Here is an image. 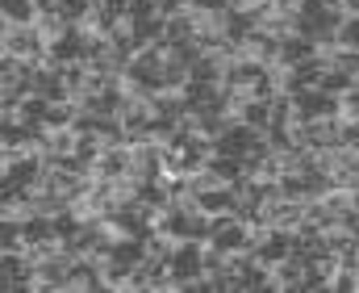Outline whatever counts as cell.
Wrapping results in <instances>:
<instances>
[{"label": "cell", "mask_w": 359, "mask_h": 293, "mask_svg": "<svg viewBox=\"0 0 359 293\" xmlns=\"http://www.w3.org/2000/svg\"><path fill=\"white\" fill-rule=\"evenodd\" d=\"M96 176H100V181H126V176H134V155H130V147H109V151L96 159Z\"/></svg>", "instance_id": "8992f818"}, {"label": "cell", "mask_w": 359, "mask_h": 293, "mask_svg": "<svg viewBox=\"0 0 359 293\" xmlns=\"http://www.w3.org/2000/svg\"><path fill=\"white\" fill-rule=\"evenodd\" d=\"M196 277H205V243L180 239L176 252H172V285H176V293H184V285L196 281Z\"/></svg>", "instance_id": "7a4b0ae2"}, {"label": "cell", "mask_w": 359, "mask_h": 293, "mask_svg": "<svg viewBox=\"0 0 359 293\" xmlns=\"http://www.w3.org/2000/svg\"><path fill=\"white\" fill-rule=\"evenodd\" d=\"M351 84H355V76H347L343 67H334V63H330V67L322 72V84H318V89H326V93H334V97H343Z\"/></svg>", "instance_id": "5bb4252c"}, {"label": "cell", "mask_w": 359, "mask_h": 293, "mask_svg": "<svg viewBox=\"0 0 359 293\" xmlns=\"http://www.w3.org/2000/svg\"><path fill=\"white\" fill-rule=\"evenodd\" d=\"M130 264H121V260H104V289L109 293H126V281H130Z\"/></svg>", "instance_id": "8fae6325"}, {"label": "cell", "mask_w": 359, "mask_h": 293, "mask_svg": "<svg viewBox=\"0 0 359 293\" xmlns=\"http://www.w3.org/2000/svg\"><path fill=\"white\" fill-rule=\"evenodd\" d=\"M80 100H50V109H46V130H67V126H76V117H80Z\"/></svg>", "instance_id": "ba28073f"}, {"label": "cell", "mask_w": 359, "mask_h": 293, "mask_svg": "<svg viewBox=\"0 0 359 293\" xmlns=\"http://www.w3.org/2000/svg\"><path fill=\"white\" fill-rule=\"evenodd\" d=\"M0 51L4 55H17V59H29V63H46L50 55V42L38 25H13V21H0Z\"/></svg>", "instance_id": "6da1fadb"}, {"label": "cell", "mask_w": 359, "mask_h": 293, "mask_svg": "<svg viewBox=\"0 0 359 293\" xmlns=\"http://www.w3.org/2000/svg\"><path fill=\"white\" fill-rule=\"evenodd\" d=\"M151 17H159V0H130L126 21H151Z\"/></svg>", "instance_id": "9a60e30c"}, {"label": "cell", "mask_w": 359, "mask_h": 293, "mask_svg": "<svg viewBox=\"0 0 359 293\" xmlns=\"http://www.w3.org/2000/svg\"><path fill=\"white\" fill-rule=\"evenodd\" d=\"M4 21H13V25H34V21H38V4H34V0H4Z\"/></svg>", "instance_id": "30bf717a"}, {"label": "cell", "mask_w": 359, "mask_h": 293, "mask_svg": "<svg viewBox=\"0 0 359 293\" xmlns=\"http://www.w3.org/2000/svg\"><path fill=\"white\" fill-rule=\"evenodd\" d=\"M313 55H318V46H313L305 34L280 38V63H284V67H297V63H305V59H313Z\"/></svg>", "instance_id": "52a82bcc"}, {"label": "cell", "mask_w": 359, "mask_h": 293, "mask_svg": "<svg viewBox=\"0 0 359 293\" xmlns=\"http://www.w3.org/2000/svg\"><path fill=\"white\" fill-rule=\"evenodd\" d=\"M209 243L222 247L226 256L247 252V243H251V226H247L238 214H217V218H213V235H209Z\"/></svg>", "instance_id": "3957f363"}, {"label": "cell", "mask_w": 359, "mask_h": 293, "mask_svg": "<svg viewBox=\"0 0 359 293\" xmlns=\"http://www.w3.org/2000/svg\"><path fill=\"white\" fill-rule=\"evenodd\" d=\"M84 42H88V34H84V25H72L67 34H59L55 42H50V63H80L84 59Z\"/></svg>", "instance_id": "5b68a950"}, {"label": "cell", "mask_w": 359, "mask_h": 293, "mask_svg": "<svg viewBox=\"0 0 359 293\" xmlns=\"http://www.w3.org/2000/svg\"><path fill=\"white\" fill-rule=\"evenodd\" d=\"M100 8H109V13H117V17H126V13H130V0H100Z\"/></svg>", "instance_id": "d6986e66"}, {"label": "cell", "mask_w": 359, "mask_h": 293, "mask_svg": "<svg viewBox=\"0 0 359 293\" xmlns=\"http://www.w3.org/2000/svg\"><path fill=\"white\" fill-rule=\"evenodd\" d=\"M343 117H347V122H355L359 117V80L343 93Z\"/></svg>", "instance_id": "ac0fdd59"}, {"label": "cell", "mask_w": 359, "mask_h": 293, "mask_svg": "<svg viewBox=\"0 0 359 293\" xmlns=\"http://www.w3.org/2000/svg\"><path fill=\"white\" fill-rule=\"evenodd\" d=\"M238 117H243L251 130H268V126H271V100L247 97V100H243V109H238Z\"/></svg>", "instance_id": "9c48e42d"}, {"label": "cell", "mask_w": 359, "mask_h": 293, "mask_svg": "<svg viewBox=\"0 0 359 293\" xmlns=\"http://www.w3.org/2000/svg\"><path fill=\"white\" fill-rule=\"evenodd\" d=\"M34 25L46 34V42H55L59 34H67V30H72V21L63 17V8H59V13H38V21H34Z\"/></svg>", "instance_id": "4fadbf2b"}, {"label": "cell", "mask_w": 359, "mask_h": 293, "mask_svg": "<svg viewBox=\"0 0 359 293\" xmlns=\"http://www.w3.org/2000/svg\"><path fill=\"white\" fill-rule=\"evenodd\" d=\"M271 126H297V105H292L288 93L271 97Z\"/></svg>", "instance_id": "7c38bea8"}, {"label": "cell", "mask_w": 359, "mask_h": 293, "mask_svg": "<svg viewBox=\"0 0 359 293\" xmlns=\"http://www.w3.org/2000/svg\"><path fill=\"white\" fill-rule=\"evenodd\" d=\"M339 42H343L347 51H359V13H347V21H343V30H339Z\"/></svg>", "instance_id": "2e32d148"}, {"label": "cell", "mask_w": 359, "mask_h": 293, "mask_svg": "<svg viewBox=\"0 0 359 293\" xmlns=\"http://www.w3.org/2000/svg\"><path fill=\"white\" fill-rule=\"evenodd\" d=\"M42 172H46V159H42L38 151H25L21 159H13V164L0 168V181H8V185H17V189H38Z\"/></svg>", "instance_id": "277c9868"}, {"label": "cell", "mask_w": 359, "mask_h": 293, "mask_svg": "<svg viewBox=\"0 0 359 293\" xmlns=\"http://www.w3.org/2000/svg\"><path fill=\"white\" fill-rule=\"evenodd\" d=\"M330 293H359V273L339 268V273H334V281H330Z\"/></svg>", "instance_id": "e0dca14e"}]
</instances>
